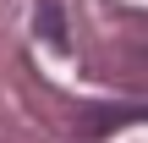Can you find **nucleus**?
<instances>
[{
    "instance_id": "1",
    "label": "nucleus",
    "mask_w": 148,
    "mask_h": 143,
    "mask_svg": "<svg viewBox=\"0 0 148 143\" xmlns=\"http://www.w3.org/2000/svg\"><path fill=\"white\" fill-rule=\"evenodd\" d=\"M38 39L66 44V6L60 0H38Z\"/></svg>"
},
{
    "instance_id": "2",
    "label": "nucleus",
    "mask_w": 148,
    "mask_h": 143,
    "mask_svg": "<svg viewBox=\"0 0 148 143\" xmlns=\"http://www.w3.org/2000/svg\"><path fill=\"white\" fill-rule=\"evenodd\" d=\"M121 121H132V110H99V116H88V132H110Z\"/></svg>"
}]
</instances>
